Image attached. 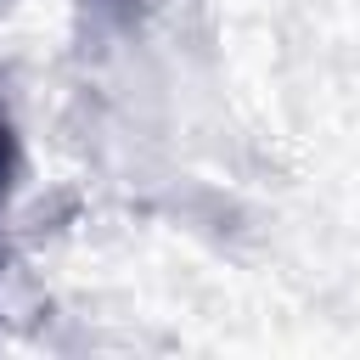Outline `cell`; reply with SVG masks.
Here are the masks:
<instances>
[{
  "label": "cell",
  "mask_w": 360,
  "mask_h": 360,
  "mask_svg": "<svg viewBox=\"0 0 360 360\" xmlns=\"http://www.w3.org/2000/svg\"><path fill=\"white\" fill-rule=\"evenodd\" d=\"M11 174H17V141H11V124H6V112H0V202H6V191H11Z\"/></svg>",
  "instance_id": "1"
}]
</instances>
